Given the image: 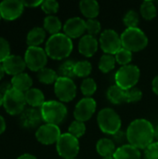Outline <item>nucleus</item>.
Masks as SVG:
<instances>
[{
  "label": "nucleus",
  "instance_id": "f257e3e1",
  "mask_svg": "<svg viewBox=\"0 0 158 159\" xmlns=\"http://www.w3.org/2000/svg\"><path fill=\"white\" fill-rule=\"evenodd\" d=\"M154 126L144 118L132 121L127 129V139L129 144L138 149H146L154 143Z\"/></svg>",
  "mask_w": 158,
  "mask_h": 159
},
{
  "label": "nucleus",
  "instance_id": "f03ea898",
  "mask_svg": "<svg viewBox=\"0 0 158 159\" xmlns=\"http://www.w3.org/2000/svg\"><path fill=\"white\" fill-rule=\"evenodd\" d=\"M45 50L47 56L53 60L65 59L73 51L72 39L65 34H53L47 39Z\"/></svg>",
  "mask_w": 158,
  "mask_h": 159
},
{
  "label": "nucleus",
  "instance_id": "7ed1b4c3",
  "mask_svg": "<svg viewBox=\"0 0 158 159\" xmlns=\"http://www.w3.org/2000/svg\"><path fill=\"white\" fill-rule=\"evenodd\" d=\"M120 37L122 42V48L131 52L141 51L148 45L147 35L139 27L127 28L122 33Z\"/></svg>",
  "mask_w": 158,
  "mask_h": 159
},
{
  "label": "nucleus",
  "instance_id": "20e7f679",
  "mask_svg": "<svg viewBox=\"0 0 158 159\" xmlns=\"http://www.w3.org/2000/svg\"><path fill=\"white\" fill-rule=\"evenodd\" d=\"M40 112L43 120L47 124H53L57 126L64 121L68 114L65 104L57 101L45 102L40 108Z\"/></svg>",
  "mask_w": 158,
  "mask_h": 159
},
{
  "label": "nucleus",
  "instance_id": "39448f33",
  "mask_svg": "<svg viewBox=\"0 0 158 159\" xmlns=\"http://www.w3.org/2000/svg\"><path fill=\"white\" fill-rule=\"evenodd\" d=\"M97 122L101 130L105 133L114 136L117 133L122 125L119 115L112 108H103L98 113Z\"/></svg>",
  "mask_w": 158,
  "mask_h": 159
},
{
  "label": "nucleus",
  "instance_id": "423d86ee",
  "mask_svg": "<svg viewBox=\"0 0 158 159\" xmlns=\"http://www.w3.org/2000/svg\"><path fill=\"white\" fill-rule=\"evenodd\" d=\"M140 69L137 65H125L121 66L115 73V85L124 90L133 89L140 79Z\"/></svg>",
  "mask_w": 158,
  "mask_h": 159
},
{
  "label": "nucleus",
  "instance_id": "0eeeda50",
  "mask_svg": "<svg viewBox=\"0 0 158 159\" xmlns=\"http://www.w3.org/2000/svg\"><path fill=\"white\" fill-rule=\"evenodd\" d=\"M57 152L60 157L64 159H74L79 153V142L74 136L68 133L61 135L56 143Z\"/></svg>",
  "mask_w": 158,
  "mask_h": 159
},
{
  "label": "nucleus",
  "instance_id": "6e6552de",
  "mask_svg": "<svg viewBox=\"0 0 158 159\" xmlns=\"http://www.w3.org/2000/svg\"><path fill=\"white\" fill-rule=\"evenodd\" d=\"M25 104L26 101L24 93L13 88L4 95L3 106L7 113L11 116L20 115L24 111Z\"/></svg>",
  "mask_w": 158,
  "mask_h": 159
},
{
  "label": "nucleus",
  "instance_id": "1a4fd4ad",
  "mask_svg": "<svg viewBox=\"0 0 158 159\" xmlns=\"http://www.w3.org/2000/svg\"><path fill=\"white\" fill-rule=\"evenodd\" d=\"M24 61L31 71L39 72L45 68L47 62V54L40 47H28L25 51Z\"/></svg>",
  "mask_w": 158,
  "mask_h": 159
},
{
  "label": "nucleus",
  "instance_id": "9d476101",
  "mask_svg": "<svg viewBox=\"0 0 158 159\" xmlns=\"http://www.w3.org/2000/svg\"><path fill=\"white\" fill-rule=\"evenodd\" d=\"M54 92L61 102H69L75 98L76 86L73 79L59 76L54 84Z\"/></svg>",
  "mask_w": 158,
  "mask_h": 159
},
{
  "label": "nucleus",
  "instance_id": "9b49d317",
  "mask_svg": "<svg viewBox=\"0 0 158 159\" xmlns=\"http://www.w3.org/2000/svg\"><path fill=\"white\" fill-rule=\"evenodd\" d=\"M100 45L105 54L115 55L122 48L121 37L115 30L106 29L101 34Z\"/></svg>",
  "mask_w": 158,
  "mask_h": 159
},
{
  "label": "nucleus",
  "instance_id": "f8f14e48",
  "mask_svg": "<svg viewBox=\"0 0 158 159\" xmlns=\"http://www.w3.org/2000/svg\"><path fill=\"white\" fill-rule=\"evenodd\" d=\"M61 135V129L57 125L47 123L45 125L40 126L35 132V137L37 141L45 145L57 143Z\"/></svg>",
  "mask_w": 158,
  "mask_h": 159
},
{
  "label": "nucleus",
  "instance_id": "ddd939ff",
  "mask_svg": "<svg viewBox=\"0 0 158 159\" xmlns=\"http://www.w3.org/2000/svg\"><path fill=\"white\" fill-rule=\"evenodd\" d=\"M97 108V103L94 99L90 98H83L81 99L77 104L75 105L74 111V116L75 120L86 122L89 120L92 116L94 115Z\"/></svg>",
  "mask_w": 158,
  "mask_h": 159
},
{
  "label": "nucleus",
  "instance_id": "4468645a",
  "mask_svg": "<svg viewBox=\"0 0 158 159\" xmlns=\"http://www.w3.org/2000/svg\"><path fill=\"white\" fill-rule=\"evenodd\" d=\"M24 6L22 1L6 0L0 3V14L2 19L13 20L18 19L23 12Z\"/></svg>",
  "mask_w": 158,
  "mask_h": 159
},
{
  "label": "nucleus",
  "instance_id": "2eb2a0df",
  "mask_svg": "<svg viewBox=\"0 0 158 159\" xmlns=\"http://www.w3.org/2000/svg\"><path fill=\"white\" fill-rule=\"evenodd\" d=\"M63 31L71 39L80 37L86 32V21L80 17L70 18L64 23Z\"/></svg>",
  "mask_w": 158,
  "mask_h": 159
},
{
  "label": "nucleus",
  "instance_id": "dca6fc26",
  "mask_svg": "<svg viewBox=\"0 0 158 159\" xmlns=\"http://www.w3.org/2000/svg\"><path fill=\"white\" fill-rule=\"evenodd\" d=\"M43 120L41 112L36 108H28L20 114V124L24 129H34L40 125Z\"/></svg>",
  "mask_w": 158,
  "mask_h": 159
},
{
  "label": "nucleus",
  "instance_id": "f3484780",
  "mask_svg": "<svg viewBox=\"0 0 158 159\" xmlns=\"http://www.w3.org/2000/svg\"><path fill=\"white\" fill-rule=\"evenodd\" d=\"M2 64L5 69V72L7 75H11L13 76L23 73L24 69L27 67L24 58H21L20 56H18V55L8 56L2 62Z\"/></svg>",
  "mask_w": 158,
  "mask_h": 159
},
{
  "label": "nucleus",
  "instance_id": "a211bd4d",
  "mask_svg": "<svg viewBox=\"0 0 158 159\" xmlns=\"http://www.w3.org/2000/svg\"><path fill=\"white\" fill-rule=\"evenodd\" d=\"M98 47H99V43L97 38L90 34L83 35L78 43L79 52L87 58L92 57L97 52Z\"/></svg>",
  "mask_w": 158,
  "mask_h": 159
},
{
  "label": "nucleus",
  "instance_id": "6ab92c4d",
  "mask_svg": "<svg viewBox=\"0 0 158 159\" xmlns=\"http://www.w3.org/2000/svg\"><path fill=\"white\" fill-rule=\"evenodd\" d=\"M114 157L115 159H142V154L140 149L129 143L119 146L116 149Z\"/></svg>",
  "mask_w": 158,
  "mask_h": 159
},
{
  "label": "nucleus",
  "instance_id": "aec40b11",
  "mask_svg": "<svg viewBox=\"0 0 158 159\" xmlns=\"http://www.w3.org/2000/svg\"><path fill=\"white\" fill-rule=\"evenodd\" d=\"M10 83H11L13 89L25 93L30 89H32L31 87L33 85V79L31 78V76L28 74L21 73V74L12 76Z\"/></svg>",
  "mask_w": 158,
  "mask_h": 159
},
{
  "label": "nucleus",
  "instance_id": "412c9836",
  "mask_svg": "<svg viewBox=\"0 0 158 159\" xmlns=\"http://www.w3.org/2000/svg\"><path fill=\"white\" fill-rule=\"evenodd\" d=\"M116 149L117 148L113 140L107 138H102L99 140L96 144V151L102 157H114Z\"/></svg>",
  "mask_w": 158,
  "mask_h": 159
},
{
  "label": "nucleus",
  "instance_id": "4be33fe9",
  "mask_svg": "<svg viewBox=\"0 0 158 159\" xmlns=\"http://www.w3.org/2000/svg\"><path fill=\"white\" fill-rule=\"evenodd\" d=\"M26 103H28L32 108L40 107L45 103V96L44 93L38 89H30L28 91L24 93Z\"/></svg>",
  "mask_w": 158,
  "mask_h": 159
},
{
  "label": "nucleus",
  "instance_id": "5701e85b",
  "mask_svg": "<svg viewBox=\"0 0 158 159\" xmlns=\"http://www.w3.org/2000/svg\"><path fill=\"white\" fill-rule=\"evenodd\" d=\"M82 14L89 19H95L100 13V5L96 0H82L79 3Z\"/></svg>",
  "mask_w": 158,
  "mask_h": 159
},
{
  "label": "nucleus",
  "instance_id": "b1692460",
  "mask_svg": "<svg viewBox=\"0 0 158 159\" xmlns=\"http://www.w3.org/2000/svg\"><path fill=\"white\" fill-rule=\"evenodd\" d=\"M46 38V31L41 27H34L27 34L26 42L29 47H39Z\"/></svg>",
  "mask_w": 158,
  "mask_h": 159
},
{
  "label": "nucleus",
  "instance_id": "393cba45",
  "mask_svg": "<svg viewBox=\"0 0 158 159\" xmlns=\"http://www.w3.org/2000/svg\"><path fill=\"white\" fill-rule=\"evenodd\" d=\"M107 98L114 104H121L126 102V90L117 85H113L107 90Z\"/></svg>",
  "mask_w": 158,
  "mask_h": 159
},
{
  "label": "nucleus",
  "instance_id": "a878e982",
  "mask_svg": "<svg viewBox=\"0 0 158 159\" xmlns=\"http://www.w3.org/2000/svg\"><path fill=\"white\" fill-rule=\"evenodd\" d=\"M61 27V21L57 16L48 15L44 19V29L45 31L51 34V35L59 34Z\"/></svg>",
  "mask_w": 158,
  "mask_h": 159
},
{
  "label": "nucleus",
  "instance_id": "bb28decb",
  "mask_svg": "<svg viewBox=\"0 0 158 159\" xmlns=\"http://www.w3.org/2000/svg\"><path fill=\"white\" fill-rule=\"evenodd\" d=\"M37 78L38 80L46 85H50V84H55L57 79L59 78L58 73L54 71L53 69L50 68H43L39 72H37Z\"/></svg>",
  "mask_w": 158,
  "mask_h": 159
},
{
  "label": "nucleus",
  "instance_id": "cd10ccee",
  "mask_svg": "<svg viewBox=\"0 0 158 159\" xmlns=\"http://www.w3.org/2000/svg\"><path fill=\"white\" fill-rule=\"evenodd\" d=\"M74 65L75 62L72 60H67L63 61L58 69V75H60L61 77H66L73 79L74 75Z\"/></svg>",
  "mask_w": 158,
  "mask_h": 159
},
{
  "label": "nucleus",
  "instance_id": "c85d7f7f",
  "mask_svg": "<svg viewBox=\"0 0 158 159\" xmlns=\"http://www.w3.org/2000/svg\"><path fill=\"white\" fill-rule=\"evenodd\" d=\"M115 58L114 57V55H111V54H103L101 59H100V61H99V69L106 74V73H109L111 72L115 66Z\"/></svg>",
  "mask_w": 158,
  "mask_h": 159
},
{
  "label": "nucleus",
  "instance_id": "c756f323",
  "mask_svg": "<svg viewBox=\"0 0 158 159\" xmlns=\"http://www.w3.org/2000/svg\"><path fill=\"white\" fill-rule=\"evenodd\" d=\"M157 10L155 3L150 0L143 1L141 5V14L145 20H153L156 16Z\"/></svg>",
  "mask_w": 158,
  "mask_h": 159
},
{
  "label": "nucleus",
  "instance_id": "7c9ffc66",
  "mask_svg": "<svg viewBox=\"0 0 158 159\" xmlns=\"http://www.w3.org/2000/svg\"><path fill=\"white\" fill-rule=\"evenodd\" d=\"M92 71V65L88 61H79L74 65V75L78 77H88Z\"/></svg>",
  "mask_w": 158,
  "mask_h": 159
},
{
  "label": "nucleus",
  "instance_id": "2f4dec72",
  "mask_svg": "<svg viewBox=\"0 0 158 159\" xmlns=\"http://www.w3.org/2000/svg\"><path fill=\"white\" fill-rule=\"evenodd\" d=\"M80 89L84 96H86L87 98H90V96H92L97 90V84L93 78L88 77L83 80L80 86Z\"/></svg>",
  "mask_w": 158,
  "mask_h": 159
},
{
  "label": "nucleus",
  "instance_id": "473e14b6",
  "mask_svg": "<svg viewBox=\"0 0 158 159\" xmlns=\"http://www.w3.org/2000/svg\"><path fill=\"white\" fill-rule=\"evenodd\" d=\"M124 24L127 26V28H136L138 27V24L140 22V17L137 11L131 9L129 10L123 19Z\"/></svg>",
  "mask_w": 158,
  "mask_h": 159
},
{
  "label": "nucleus",
  "instance_id": "72a5a7b5",
  "mask_svg": "<svg viewBox=\"0 0 158 159\" xmlns=\"http://www.w3.org/2000/svg\"><path fill=\"white\" fill-rule=\"evenodd\" d=\"M68 131L71 135L79 139L80 137H82L86 133V125L84 122L74 120L71 123Z\"/></svg>",
  "mask_w": 158,
  "mask_h": 159
},
{
  "label": "nucleus",
  "instance_id": "f704fd0d",
  "mask_svg": "<svg viewBox=\"0 0 158 159\" xmlns=\"http://www.w3.org/2000/svg\"><path fill=\"white\" fill-rule=\"evenodd\" d=\"M115 58L116 62L119 63L120 65H122V66L129 65V62L132 60V52L126 49V48H122L115 55Z\"/></svg>",
  "mask_w": 158,
  "mask_h": 159
},
{
  "label": "nucleus",
  "instance_id": "c9c22d12",
  "mask_svg": "<svg viewBox=\"0 0 158 159\" xmlns=\"http://www.w3.org/2000/svg\"><path fill=\"white\" fill-rule=\"evenodd\" d=\"M102 30L101 22L96 19H89L86 20V31L88 32V34L95 36L98 34Z\"/></svg>",
  "mask_w": 158,
  "mask_h": 159
},
{
  "label": "nucleus",
  "instance_id": "e433bc0d",
  "mask_svg": "<svg viewBox=\"0 0 158 159\" xmlns=\"http://www.w3.org/2000/svg\"><path fill=\"white\" fill-rule=\"evenodd\" d=\"M59 3L55 0H45L41 5L42 10L48 15L57 13L59 10Z\"/></svg>",
  "mask_w": 158,
  "mask_h": 159
},
{
  "label": "nucleus",
  "instance_id": "4c0bfd02",
  "mask_svg": "<svg viewBox=\"0 0 158 159\" xmlns=\"http://www.w3.org/2000/svg\"><path fill=\"white\" fill-rule=\"evenodd\" d=\"M142 98V92L137 89L133 88L126 90V102H136L141 101Z\"/></svg>",
  "mask_w": 158,
  "mask_h": 159
},
{
  "label": "nucleus",
  "instance_id": "58836bf2",
  "mask_svg": "<svg viewBox=\"0 0 158 159\" xmlns=\"http://www.w3.org/2000/svg\"><path fill=\"white\" fill-rule=\"evenodd\" d=\"M8 56H10V46L7 40L0 37V62L2 63Z\"/></svg>",
  "mask_w": 158,
  "mask_h": 159
},
{
  "label": "nucleus",
  "instance_id": "ea45409f",
  "mask_svg": "<svg viewBox=\"0 0 158 159\" xmlns=\"http://www.w3.org/2000/svg\"><path fill=\"white\" fill-rule=\"evenodd\" d=\"M144 159H158V142H154L144 149Z\"/></svg>",
  "mask_w": 158,
  "mask_h": 159
},
{
  "label": "nucleus",
  "instance_id": "a19ab883",
  "mask_svg": "<svg viewBox=\"0 0 158 159\" xmlns=\"http://www.w3.org/2000/svg\"><path fill=\"white\" fill-rule=\"evenodd\" d=\"M128 141L127 139V133L123 132L122 130H119L117 133H115L114 136H113V142L115 143V144H118L120 146L122 145H125V141Z\"/></svg>",
  "mask_w": 158,
  "mask_h": 159
},
{
  "label": "nucleus",
  "instance_id": "79ce46f5",
  "mask_svg": "<svg viewBox=\"0 0 158 159\" xmlns=\"http://www.w3.org/2000/svg\"><path fill=\"white\" fill-rule=\"evenodd\" d=\"M12 89V85L11 83L8 82H3L2 84H0V93H2L3 95H5L7 91H9Z\"/></svg>",
  "mask_w": 158,
  "mask_h": 159
},
{
  "label": "nucleus",
  "instance_id": "37998d69",
  "mask_svg": "<svg viewBox=\"0 0 158 159\" xmlns=\"http://www.w3.org/2000/svg\"><path fill=\"white\" fill-rule=\"evenodd\" d=\"M43 3V1L39 0V1H22V4L24 7H38V6H41Z\"/></svg>",
  "mask_w": 158,
  "mask_h": 159
},
{
  "label": "nucleus",
  "instance_id": "c03bdc74",
  "mask_svg": "<svg viewBox=\"0 0 158 159\" xmlns=\"http://www.w3.org/2000/svg\"><path fill=\"white\" fill-rule=\"evenodd\" d=\"M152 88H153V91L158 96V75H156L153 82H152Z\"/></svg>",
  "mask_w": 158,
  "mask_h": 159
},
{
  "label": "nucleus",
  "instance_id": "a18cd8bd",
  "mask_svg": "<svg viewBox=\"0 0 158 159\" xmlns=\"http://www.w3.org/2000/svg\"><path fill=\"white\" fill-rule=\"evenodd\" d=\"M5 129H6V122L3 116H0V134H2L5 131Z\"/></svg>",
  "mask_w": 158,
  "mask_h": 159
},
{
  "label": "nucleus",
  "instance_id": "49530a36",
  "mask_svg": "<svg viewBox=\"0 0 158 159\" xmlns=\"http://www.w3.org/2000/svg\"><path fill=\"white\" fill-rule=\"evenodd\" d=\"M17 159H37L34 156L30 155V154H23L20 157H19Z\"/></svg>",
  "mask_w": 158,
  "mask_h": 159
},
{
  "label": "nucleus",
  "instance_id": "de8ad7c7",
  "mask_svg": "<svg viewBox=\"0 0 158 159\" xmlns=\"http://www.w3.org/2000/svg\"><path fill=\"white\" fill-rule=\"evenodd\" d=\"M5 69H4V67H3V64L0 62V80L4 77V75H5Z\"/></svg>",
  "mask_w": 158,
  "mask_h": 159
},
{
  "label": "nucleus",
  "instance_id": "09e8293b",
  "mask_svg": "<svg viewBox=\"0 0 158 159\" xmlns=\"http://www.w3.org/2000/svg\"><path fill=\"white\" fill-rule=\"evenodd\" d=\"M154 136H155V140H156V142H158V125L154 128Z\"/></svg>",
  "mask_w": 158,
  "mask_h": 159
},
{
  "label": "nucleus",
  "instance_id": "8fccbe9b",
  "mask_svg": "<svg viewBox=\"0 0 158 159\" xmlns=\"http://www.w3.org/2000/svg\"><path fill=\"white\" fill-rule=\"evenodd\" d=\"M3 103H4V95L0 93V106H2Z\"/></svg>",
  "mask_w": 158,
  "mask_h": 159
},
{
  "label": "nucleus",
  "instance_id": "3c124183",
  "mask_svg": "<svg viewBox=\"0 0 158 159\" xmlns=\"http://www.w3.org/2000/svg\"><path fill=\"white\" fill-rule=\"evenodd\" d=\"M102 159H115L114 157H102Z\"/></svg>",
  "mask_w": 158,
  "mask_h": 159
},
{
  "label": "nucleus",
  "instance_id": "603ef678",
  "mask_svg": "<svg viewBox=\"0 0 158 159\" xmlns=\"http://www.w3.org/2000/svg\"><path fill=\"white\" fill-rule=\"evenodd\" d=\"M1 19H2V17H1V14H0V20H1Z\"/></svg>",
  "mask_w": 158,
  "mask_h": 159
},
{
  "label": "nucleus",
  "instance_id": "864d4df0",
  "mask_svg": "<svg viewBox=\"0 0 158 159\" xmlns=\"http://www.w3.org/2000/svg\"><path fill=\"white\" fill-rule=\"evenodd\" d=\"M74 159H76V158H74Z\"/></svg>",
  "mask_w": 158,
  "mask_h": 159
}]
</instances>
